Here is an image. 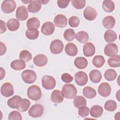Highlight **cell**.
<instances>
[{
    "label": "cell",
    "instance_id": "35",
    "mask_svg": "<svg viewBox=\"0 0 120 120\" xmlns=\"http://www.w3.org/2000/svg\"><path fill=\"white\" fill-rule=\"evenodd\" d=\"M40 26V22L38 19L36 17L30 18L27 21V27L29 28L38 29Z\"/></svg>",
    "mask_w": 120,
    "mask_h": 120
},
{
    "label": "cell",
    "instance_id": "29",
    "mask_svg": "<svg viewBox=\"0 0 120 120\" xmlns=\"http://www.w3.org/2000/svg\"><path fill=\"white\" fill-rule=\"evenodd\" d=\"M10 66L12 69L15 70H21L25 68V63L21 60H16L11 62Z\"/></svg>",
    "mask_w": 120,
    "mask_h": 120
},
{
    "label": "cell",
    "instance_id": "21",
    "mask_svg": "<svg viewBox=\"0 0 120 120\" xmlns=\"http://www.w3.org/2000/svg\"><path fill=\"white\" fill-rule=\"evenodd\" d=\"M65 51L68 55L75 56L77 54L78 49L75 44L72 43H68L66 45Z\"/></svg>",
    "mask_w": 120,
    "mask_h": 120
},
{
    "label": "cell",
    "instance_id": "43",
    "mask_svg": "<svg viewBox=\"0 0 120 120\" xmlns=\"http://www.w3.org/2000/svg\"><path fill=\"white\" fill-rule=\"evenodd\" d=\"M90 109L85 105L81 106L79 108L78 111V115L82 118L86 117L88 116L89 114Z\"/></svg>",
    "mask_w": 120,
    "mask_h": 120
},
{
    "label": "cell",
    "instance_id": "32",
    "mask_svg": "<svg viewBox=\"0 0 120 120\" xmlns=\"http://www.w3.org/2000/svg\"><path fill=\"white\" fill-rule=\"evenodd\" d=\"M22 98L20 96L15 95L9 98L7 101V104L9 107L13 109H16L17 105Z\"/></svg>",
    "mask_w": 120,
    "mask_h": 120
},
{
    "label": "cell",
    "instance_id": "17",
    "mask_svg": "<svg viewBox=\"0 0 120 120\" xmlns=\"http://www.w3.org/2000/svg\"><path fill=\"white\" fill-rule=\"evenodd\" d=\"M47 58L43 54L37 55L33 59V62L35 65L39 67L45 66L47 63Z\"/></svg>",
    "mask_w": 120,
    "mask_h": 120
},
{
    "label": "cell",
    "instance_id": "20",
    "mask_svg": "<svg viewBox=\"0 0 120 120\" xmlns=\"http://www.w3.org/2000/svg\"><path fill=\"white\" fill-rule=\"evenodd\" d=\"M89 77L91 82L94 83H97L100 82L102 76L101 72L99 70L94 69L90 72Z\"/></svg>",
    "mask_w": 120,
    "mask_h": 120
},
{
    "label": "cell",
    "instance_id": "22",
    "mask_svg": "<svg viewBox=\"0 0 120 120\" xmlns=\"http://www.w3.org/2000/svg\"><path fill=\"white\" fill-rule=\"evenodd\" d=\"M104 39L107 43H111L115 41L117 38V35L115 32L111 30H107L104 35Z\"/></svg>",
    "mask_w": 120,
    "mask_h": 120
},
{
    "label": "cell",
    "instance_id": "52",
    "mask_svg": "<svg viewBox=\"0 0 120 120\" xmlns=\"http://www.w3.org/2000/svg\"><path fill=\"white\" fill-rule=\"evenodd\" d=\"M22 2L24 3L25 4H27L28 3V2L30 3V2H31V0H27V1H24V0H22Z\"/></svg>",
    "mask_w": 120,
    "mask_h": 120
},
{
    "label": "cell",
    "instance_id": "48",
    "mask_svg": "<svg viewBox=\"0 0 120 120\" xmlns=\"http://www.w3.org/2000/svg\"><path fill=\"white\" fill-rule=\"evenodd\" d=\"M7 30L6 26V23L4 21L2 20H0V33H3L5 32Z\"/></svg>",
    "mask_w": 120,
    "mask_h": 120
},
{
    "label": "cell",
    "instance_id": "34",
    "mask_svg": "<svg viewBox=\"0 0 120 120\" xmlns=\"http://www.w3.org/2000/svg\"><path fill=\"white\" fill-rule=\"evenodd\" d=\"M73 104L74 106L77 108L79 107L86 105L87 104V101L85 98L82 96H75L74 98Z\"/></svg>",
    "mask_w": 120,
    "mask_h": 120
},
{
    "label": "cell",
    "instance_id": "50",
    "mask_svg": "<svg viewBox=\"0 0 120 120\" xmlns=\"http://www.w3.org/2000/svg\"><path fill=\"white\" fill-rule=\"evenodd\" d=\"M0 80H2L5 76V70L2 68H0Z\"/></svg>",
    "mask_w": 120,
    "mask_h": 120
},
{
    "label": "cell",
    "instance_id": "10",
    "mask_svg": "<svg viewBox=\"0 0 120 120\" xmlns=\"http://www.w3.org/2000/svg\"><path fill=\"white\" fill-rule=\"evenodd\" d=\"M104 52L106 56L111 57L116 55L118 52V47L115 43H108L105 47Z\"/></svg>",
    "mask_w": 120,
    "mask_h": 120
},
{
    "label": "cell",
    "instance_id": "15",
    "mask_svg": "<svg viewBox=\"0 0 120 120\" xmlns=\"http://www.w3.org/2000/svg\"><path fill=\"white\" fill-rule=\"evenodd\" d=\"M55 25L59 28H64L67 25L68 19L66 16L62 14H59L55 16L54 19Z\"/></svg>",
    "mask_w": 120,
    "mask_h": 120
},
{
    "label": "cell",
    "instance_id": "31",
    "mask_svg": "<svg viewBox=\"0 0 120 120\" xmlns=\"http://www.w3.org/2000/svg\"><path fill=\"white\" fill-rule=\"evenodd\" d=\"M109 66L112 68H117L120 66V56L119 55H115L111 56L107 60Z\"/></svg>",
    "mask_w": 120,
    "mask_h": 120
},
{
    "label": "cell",
    "instance_id": "45",
    "mask_svg": "<svg viewBox=\"0 0 120 120\" xmlns=\"http://www.w3.org/2000/svg\"><path fill=\"white\" fill-rule=\"evenodd\" d=\"M68 23L70 27L75 28L78 26L80 23V20L78 17L73 16L69 18L68 20Z\"/></svg>",
    "mask_w": 120,
    "mask_h": 120
},
{
    "label": "cell",
    "instance_id": "12",
    "mask_svg": "<svg viewBox=\"0 0 120 120\" xmlns=\"http://www.w3.org/2000/svg\"><path fill=\"white\" fill-rule=\"evenodd\" d=\"M98 92L99 95L103 97L109 96L111 92V87L107 82H103L100 84L98 88Z\"/></svg>",
    "mask_w": 120,
    "mask_h": 120
},
{
    "label": "cell",
    "instance_id": "14",
    "mask_svg": "<svg viewBox=\"0 0 120 120\" xmlns=\"http://www.w3.org/2000/svg\"><path fill=\"white\" fill-rule=\"evenodd\" d=\"M16 18L21 21H25L28 17V13L26 8L24 6H21L17 8L16 11Z\"/></svg>",
    "mask_w": 120,
    "mask_h": 120
},
{
    "label": "cell",
    "instance_id": "40",
    "mask_svg": "<svg viewBox=\"0 0 120 120\" xmlns=\"http://www.w3.org/2000/svg\"><path fill=\"white\" fill-rule=\"evenodd\" d=\"M104 108L108 111L113 112L117 108V104L114 100H108L105 102L104 105Z\"/></svg>",
    "mask_w": 120,
    "mask_h": 120
},
{
    "label": "cell",
    "instance_id": "23",
    "mask_svg": "<svg viewBox=\"0 0 120 120\" xmlns=\"http://www.w3.org/2000/svg\"><path fill=\"white\" fill-rule=\"evenodd\" d=\"M103 112V109L102 106L98 105H94L91 107L90 110V115L94 118H98L101 116Z\"/></svg>",
    "mask_w": 120,
    "mask_h": 120
},
{
    "label": "cell",
    "instance_id": "33",
    "mask_svg": "<svg viewBox=\"0 0 120 120\" xmlns=\"http://www.w3.org/2000/svg\"><path fill=\"white\" fill-rule=\"evenodd\" d=\"M89 34L84 31H80L75 34V38L81 43H85L89 39Z\"/></svg>",
    "mask_w": 120,
    "mask_h": 120
},
{
    "label": "cell",
    "instance_id": "9",
    "mask_svg": "<svg viewBox=\"0 0 120 120\" xmlns=\"http://www.w3.org/2000/svg\"><path fill=\"white\" fill-rule=\"evenodd\" d=\"M14 90L13 85L9 82H5L3 84L0 88L1 95L5 97H9L14 94Z\"/></svg>",
    "mask_w": 120,
    "mask_h": 120
},
{
    "label": "cell",
    "instance_id": "27",
    "mask_svg": "<svg viewBox=\"0 0 120 120\" xmlns=\"http://www.w3.org/2000/svg\"><path fill=\"white\" fill-rule=\"evenodd\" d=\"M30 105V102L29 100L23 98L19 102L16 109L20 112H24L26 111L29 108Z\"/></svg>",
    "mask_w": 120,
    "mask_h": 120
},
{
    "label": "cell",
    "instance_id": "49",
    "mask_svg": "<svg viewBox=\"0 0 120 120\" xmlns=\"http://www.w3.org/2000/svg\"><path fill=\"white\" fill-rule=\"evenodd\" d=\"M0 55L2 56L5 53L7 50V48L5 45L2 42H0Z\"/></svg>",
    "mask_w": 120,
    "mask_h": 120
},
{
    "label": "cell",
    "instance_id": "6",
    "mask_svg": "<svg viewBox=\"0 0 120 120\" xmlns=\"http://www.w3.org/2000/svg\"><path fill=\"white\" fill-rule=\"evenodd\" d=\"M64 48L62 42L59 39H54L51 43L50 49L51 52L54 54H58L61 53Z\"/></svg>",
    "mask_w": 120,
    "mask_h": 120
},
{
    "label": "cell",
    "instance_id": "36",
    "mask_svg": "<svg viewBox=\"0 0 120 120\" xmlns=\"http://www.w3.org/2000/svg\"><path fill=\"white\" fill-rule=\"evenodd\" d=\"M103 9L106 12H112L115 8L114 2L112 0H104L102 4Z\"/></svg>",
    "mask_w": 120,
    "mask_h": 120
},
{
    "label": "cell",
    "instance_id": "28",
    "mask_svg": "<svg viewBox=\"0 0 120 120\" xmlns=\"http://www.w3.org/2000/svg\"><path fill=\"white\" fill-rule=\"evenodd\" d=\"M83 95L87 98L92 99L97 95L96 90L92 87L87 86L83 89Z\"/></svg>",
    "mask_w": 120,
    "mask_h": 120
},
{
    "label": "cell",
    "instance_id": "37",
    "mask_svg": "<svg viewBox=\"0 0 120 120\" xmlns=\"http://www.w3.org/2000/svg\"><path fill=\"white\" fill-rule=\"evenodd\" d=\"M117 76V74L115 70L112 69H108L106 70L104 73L105 79L108 81H112L114 80Z\"/></svg>",
    "mask_w": 120,
    "mask_h": 120
},
{
    "label": "cell",
    "instance_id": "13",
    "mask_svg": "<svg viewBox=\"0 0 120 120\" xmlns=\"http://www.w3.org/2000/svg\"><path fill=\"white\" fill-rule=\"evenodd\" d=\"M83 16L86 20L92 21L96 19L97 16V12L93 8L90 6H87L83 11Z\"/></svg>",
    "mask_w": 120,
    "mask_h": 120
},
{
    "label": "cell",
    "instance_id": "19",
    "mask_svg": "<svg viewBox=\"0 0 120 120\" xmlns=\"http://www.w3.org/2000/svg\"><path fill=\"white\" fill-rule=\"evenodd\" d=\"M27 8L29 12L36 13L38 12L41 8V4L39 0H31Z\"/></svg>",
    "mask_w": 120,
    "mask_h": 120
},
{
    "label": "cell",
    "instance_id": "38",
    "mask_svg": "<svg viewBox=\"0 0 120 120\" xmlns=\"http://www.w3.org/2000/svg\"><path fill=\"white\" fill-rule=\"evenodd\" d=\"M105 63L104 57L101 55H96L92 60V64L98 68L102 67Z\"/></svg>",
    "mask_w": 120,
    "mask_h": 120
},
{
    "label": "cell",
    "instance_id": "51",
    "mask_svg": "<svg viewBox=\"0 0 120 120\" xmlns=\"http://www.w3.org/2000/svg\"><path fill=\"white\" fill-rule=\"evenodd\" d=\"M41 4H46L47 3H48L49 1V0H39Z\"/></svg>",
    "mask_w": 120,
    "mask_h": 120
},
{
    "label": "cell",
    "instance_id": "25",
    "mask_svg": "<svg viewBox=\"0 0 120 120\" xmlns=\"http://www.w3.org/2000/svg\"><path fill=\"white\" fill-rule=\"evenodd\" d=\"M88 62L87 59L83 57H79L75 58L74 60L75 66L79 69H84L88 65Z\"/></svg>",
    "mask_w": 120,
    "mask_h": 120
},
{
    "label": "cell",
    "instance_id": "5",
    "mask_svg": "<svg viewBox=\"0 0 120 120\" xmlns=\"http://www.w3.org/2000/svg\"><path fill=\"white\" fill-rule=\"evenodd\" d=\"M42 85L46 90H52L56 86V80L54 77L50 75H44L42 79Z\"/></svg>",
    "mask_w": 120,
    "mask_h": 120
},
{
    "label": "cell",
    "instance_id": "24",
    "mask_svg": "<svg viewBox=\"0 0 120 120\" xmlns=\"http://www.w3.org/2000/svg\"><path fill=\"white\" fill-rule=\"evenodd\" d=\"M104 27L108 29L112 28L115 24V19L112 16H107L105 17L102 21Z\"/></svg>",
    "mask_w": 120,
    "mask_h": 120
},
{
    "label": "cell",
    "instance_id": "3",
    "mask_svg": "<svg viewBox=\"0 0 120 120\" xmlns=\"http://www.w3.org/2000/svg\"><path fill=\"white\" fill-rule=\"evenodd\" d=\"M21 77L22 80L25 83L31 84L36 81L37 79V74L33 70L27 69L22 73Z\"/></svg>",
    "mask_w": 120,
    "mask_h": 120
},
{
    "label": "cell",
    "instance_id": "41",
    "mask_svg": "<svg viewBox=\"0 0 120 120\" xmlns=\"http://www.w3.org/2000/svg\"><path fill=\"white\" fill-rule=\"evenodd\" d=\"M19 58L24 62H28L32 59V55L28 50H24L20 52Z\"/></svg>",
    "mask_w": 120,
    "mask_h": 120
},
{
    "label": "cell",
    "instance_id": "47",
    "mask_svg": "<svg viewBox=\"0 0 120 120\" xmlns=\"http://www.w3.org/2000/svg\"><path fill=\"white\" fill-rule=\"evenodd\" d=\"M70 1L69 0H58L57 1V5L60 8H65L68 6Z\"/></svg>",
    "mask_w": 120,
    "mask_h": 120
},
{
    "label": "cell",
    "instance_id": "30",
    "mask_svg": "<svg viewBox=\"0 0 120 120\" xmlns=\"http://www.w3.org/2000/svg\"><path fill=\"white\" fill-rule=\"evenodd\" d=\"M26 38L30 40H35L38 37L39 31L35 28H29L25 32Z\"/></svg>",
    "mask_w": 120,
    "mask_h": 120
},
{
    "label": "cell",
    "instance_id": "11",
    "mask_svg": "<svg viewBox=\"0 0 120 120\" xmlns=\"http://www.w3.org/2000/svg\"><path fill=\"white\" fill-rule=\"evenodd\" d=\"M55 30V26L52 22H46L42 26L41 32L45 35L49 36L53 33Z\"/></svg>",
    "mask_w": 120,
    "mask_h": 120
},
{
    "label": "cell",
    "instance_id": "8",
    "mask_svg": "<svg viewBox=\"0 0 120 120\" xmlns=\"http://www.w3.org/2000/svg\"><path fill=\"white\" fill-rule=\"evenodd\" d=\"M88 80L87 75L83 71H79L75 75V82L79 86L85 85L87 83Z\"/></svg>",
    "mask_w": 120,
    "mask_h": 120
},
{
    "label": "cell",
    "instance_id": "39",
    "mask_svg": "<svg viewBox=\"0 0 120 120\" xmlns=\"http://www.w3.org/2000/svg\"><path fill=\"white\" fill-rule=\"evenodd\" d=\"M63 36L66 40L68 41H71L75 39V33L73 29H68L65 31Z\"/></svg>",
    "mask_w": 120,
    "mask_h": 120
},
{
    "label": "cell",
    "instance_id": "42",
    "mask_svg": "<svg viewBox=\"0 0 120 120\" xmlns=\"http://www.w3.org/2000/svg\"><path fill=\"white\" fill-rule=\"evenodd\" d=\"M71 3L75 8L81 9L85 6L86 1L85 0H72Z\"/></svg>",
    "mask_w": 120,
    "mask_h": 120
},
{
    "label": "cell",
    "instance_id": "1",
    "mask_svg": "<svg viewBox=\"0 0 120 120\" xmlns=\"http://www.w3.org/2000/svg\"><path fill=\"white\" fill-rule=\"evenodd\" d=\"M77 89L72 84H65L62 88V93L64 98L67 99H72L77 94Z\"/></svg>",
    "mask_w": 120,
    "mask_h": 120
},
{
    "label": "cell",
    "instance_id": "2",
    "mask_svg": "<svg viewBox=\"0 0 120 120\" xmlns=\"http://www.w3.org/2000/svg\"><path fill=\"white\" fill-rule=\"evenodd\" d=\"M27 96L31 100L38 101L42 96V91L40 88L36 85L29 87L27 90Z\"/></svg>",
    "mask_w": 120,
    "mask_h": 120
},
{
    "label": "cell",
    "instance_id": "18",
    "mask_svg": "<svg viewBox=\"0 0 120 120\" xmlns=\"http://www.w3.org/2000/svg\"><path fill=\"white\" fill-rule=\"evenodd\" d=\"M64 99L62 92L59 90H54L51 95V101L55 103H60Z\"/></svg>",
    "mask_w": 120,
    "mask_h": 120
},
{
    "label": "cell",
    "instance_id": "4",
    "mask_svg": "<svg viewBox=\"0 0 120 120\" xmlns=\"http://www.w3.org/2000/svg\"><path fill=\"white\" fill-rule=\"evenodd\" d=\"M44 113L43 106L39 104L33 105L29 109L28 114L32 118H38L41 117Z\"/></svg>",
    "mask_w": 120,
    "mask_h": 120
},
{
    "label": "cell",
    "instance_id": "16",
    "mask_svg": "<svg viewBox=\"0 0 120 120\" xmlns=\"http://www.w3.org/2000/svg\"><path fill=\"white\" fill-rule=\"evenodd\" d=\"M83 52L86 57H91L95 53V47L90 42L85 43L83 46Z\"/></svg>",
    "mask_w": 120,
    "mask_h": 120
},
{
    "label": "cell",
    "instance_id": "26",
    "mask_svg": "<svg viewBox=\"0 0 120 120\" xmlns=\"http://www.w3.org/2000/svg\"><path fill=\"white\" fill-rule=\"evenodd\" d=\"M7 26L10 31H16L19 28L20 22L17 19L12 18L8 21L7 22Z\"/></svg>",
    "mask_w": 120,
    "mask_h": 120
},
{
    "label": "cell",
    "instance_id": "46",
    "mask_svg": "<svg viewBox=\"0 0 120 120\" xmlns=\"http://www.w3.org/2000/svg\"><path fill=\"white\" fill-rule=\"evenodd\" d=\"M61 79L64 82H66L67 83L71 82L73 80V76H71L69 74L66 73H64L61 75Z\"/></svg>",
    "mask_w": 120,
    "mask_h": 120
},
{
    "label": "cell",
    "instance_id": "44",
    "mask_svg": "<svg viewBox=\"0 0 120 120\" xmlns=\"http://www.w3.org/2000/svg\"><path fill=\"white\" fill-rule=\"evenodd\" d=\"M9 120H22V117L21 113L16 111H13L10 112L8 115Z\"/></svg>",
    "mask_w": 120,
    "mask_h": 120
},
{
    "label": "cell",
    "instance_id": "7",
    "mask_svg": "<svg viewBox=\"0 0 120 120\" xmlns=\"http://www.w3.org/2000/svg\"><path fill=\"white\" fill-rule=\"evenodd\" d=\"M16 7V5L14 0H6L2 2L1 9L3 12L6 14H9L15 10Z\"/></svg>",
    "mask_w": 120,
    "mask_h": 120
}]
</instances>
